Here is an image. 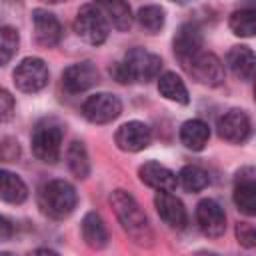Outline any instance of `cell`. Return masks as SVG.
<instances>
[{
	"instance_id": "6da1fadb",
	"label": "cell",
	"mask_w": 256,
	"mask_h": 256,
	"mask_svg": "<svg viewBox=\"0 0 256 256\" xmlns=\"http://www.w3.org/2000/svg\"><path fill=\"white\" fill-rule=\"evenodd\" d=\"M110 204L114 208L116 218L120 220L122 228L126 230V234L140 246H150L154 240L150 222L144 214V210L140 208V204L136 202V198L132 194H128L126 190H114L110 196Z\"/></svg>"
},
{
	"instance_id": "7a4b0ae2",
	"label": "cell",
	"mask_w": 256,
	"mask_h": 256,
	"mask_svg": "<svg viewBox=\"0 0 256 256\" xmlns=\"http://www.w3.org/2000/svg\"><path fill=\"white\" fill-rule=\"evenodd\" d=\"M160 68H162L160 56L144 48H132L124 54L122 60L110 66V74L120 84H134V82H148L156 78Z\"/></svg>"
},
{
	"instance_id": "3957f363",
	"label": "cell",
	"mask_w": 256,
	"mask_h": 256,
	"mask_svg": "<svg viewBox=\"0 0 256 256\" xmlns=\"http://www.w3.org/2000/svg\"><path fill=\"white\" fill-rule=\"evenodd\" d=\"M78 196L70 182L66 180H50L40 186L38 190V206L42 214L52 220L68 218L76 208Z\"/></svg>"
},
{
	"instance_id": "277c9868",
	"label": "cell",
	"mask_w": 256,
	"mask_h": 256,
	"mask_svg": "<svg viewBox=\"0 0 256 256\" xmlns=\"http://www.w3.org/2000/svg\"><path fill=\"white\" fill-rule=\"evenodd\" d=\"M64 128L54 118H44L34 126L32 132V152L38 160L46 164H54L60 158Z\"/></svg>"
},
{
	"instance_id": "5b68a950",
	"label": "cell",
	"mask_w": 256,
	"mask_h": 256,
	"mask_svg": "<svg viewBox=\"0 0 256 256\" xmlns=\"http://www.w3.org/2000/svg\"><path fill=\"white\" fill-rule=\"evenodd\" d=\"M74 32L88 44L98 46L108 38V22L98 4H84L74 20Z\"/></svg>"
},
{
	"instance_id": "8992f818",
	"label": "cell",
	"mask_w": 256,
	"mask_h": 256,
	"mask_svg": "<svg viewBox=\"0 0 256 256\" xmlns=\"http://www.w3.org/2000/svg\"><path fill=\"white\" fill-rule=\"evenodd\" d=\"M14 84L20 92L32 94V92H40L50 78L48 66L42 58H24L12 72Z\"/></svg>"
},
{
	"instance_id": "52a82bcc",
	"label": "cell",
	"mask_w": 256,
	"mask_h": 256,
	"mask_svg": "<svg viewBox=\"0 0 256 256\" xmlns=\"http://www.w3.org/2000/svg\"><path fill=\"white\" fill-rule=\"evenodd\" d=\"M122 112V102L110 92H98L82 104V114L92 124H108Z\"/></svg>"
},
{
	"instance_id": "ba28073f",
	"label": "cell",
	"mask_w": 256,
	"mask_h": 256,
	"mask_svg": "<svg viewBox=\"0 0 256 256\" xmlns=\"http://www.w3.org/2000/svg\"><path fill=\"white\" fill-rule=\"evenodd\" d=\"M184 68L196 82L204 86H220L224 82V64L212 52L196 54L188 64H184Z\"/></svg>"
},
{
	"instance_id": "9c48e42d",
	"label": "cell",
	"mask_w": 256,
	"mask_h": 256,
	"mask_svg": "<svg viewBox=\"0 0 256 256\" xmlns=\"http://www.w3.org/2000/svg\"><path fill=\"white\" fill-rule=\"evenodd\" d=\"M196 222H198V228L202 230V234H206L208 238H218L226 230L224 210L212 198H204V200L198 202V206H196Z\"/></svg>"
},
{
	"instance_id": "30bf717a",
	"label": "cell",
	"mask_w": 256,
	"mask_h": 256,
	"mask_svg": "<svg viewBox=\"0 0 256 256\" xmlns=\"http://www.w3.org/2000/svg\"><path fill=\"white\" fill-rule=\"evenodd\" d=\"M172 46H174V54L176 58L184 64H188L196 54L202 52V30L198 24L194 22H186L178 28L174 40H172Z\"/></svg>"
},
{
	"instance_id": "8fae6325",
	"label": "cell",
	"mask_w": 256,
	"mask_h": 256,
	"mask_svg": "<svg viewBox=\"0 0 256 256\" xmlns=\"http://www.w3.org/2000/svg\"><path fill=\"white\" fill-rule=\"evenodd\" d=\"M114 140H116V146L124 152H140L150 144L152 130L148 124L140 120H130L116 130Z\"/></svg>"
},
{
	"instance_id": "7c38bea8",
	"label": "cell",
	"mask_w": 256,
	"mask_h": 256,
	"mask_svg": "<svg viewBox=\"0 0 256 256\" xmlns=\"http://www.w3.org/2000/svg\"><path fill=\"white\" fill-rule=\"evenodd\" d=\"M234 204L246 216H256V168H244L236 174Z\"/></svg>"
},
{
	"instance_id": "4fadbf2b",
	"label": "cell",
	"mask_w": 256,
	"mask_h": 256,
	"mask_svg": "<svg viewBox=\"0 0 256 256\" xmlns=\"http://www.w3.org/2000/svg\"><path fill=\"white\" fill-rule=\"evenodd\" d=\"M216 128H218V136L226 142H232V144H240L250 136V120L238 108H232V110L224 112L218 118Z\"/></svg>"
},
{
	"instance_id": "5bb4252c",
	"label": "cell",
	"mask_w": 256,
	"mask_h": 256,
	"mask_svg": "<svg viewBox=\"0 0 256 256\" xmlns=\"http://www.w3.org/2000/svg\"><path fill=\"white\" fill-rule=\"evenodd\" d=\"M154 206H156L158 216L164 220V224H168L174 230L186 228L188 214H186V208H184L180 198H176L170 192H158L154 196Z\"/></svg>"
},
{
	"instance_id": "9a60e30c",
	"label": "cell",
	"mask_w": 256,
	"mask_h": 256,
	"mask_svg": "<svg viewBox=\"0 0 256 256\" xmlns=\"http://www.w3.org/2000/svg\"><path fill=\"white\" fill-rule=\"evenodd\" d=\"M32 22H34V36H36V42L44 48H52L60 42L62 38V24L60 20L48 12V10H42V8H36L32 12Z\"/></svg>"
},
{
	"instance_id": "2e32d148",
	"label": "cell",
	"mask_w": 256,
	"mask_h": 256,
	"mask_svg": "<svg viewBox=\"0 0 256 256\" xmlns=\"http://www.w3.org/2000/svg\"><path fill=\"white\" fill-rule=\"evenodd\" d=\"M98 82V70L92 62H76L72 66H68L62 74V86L70 92V94H78L84 92L88 88H92Z\"/></svg>"
},
{
	"instance_id": "e0dca14e",
	"label": "cell",
	"mask_w": 256,
	"mask_h": 256,
	"mask_svg": "<svg viewBox=\"0 0 256 256\" xmlns=\"http://www.w3.org/2000/svg\"><path fill=\"white\" fill-rule=\"evenodd\" d=\"M138 174H140V180L146 186H150V188H154L158 192H172L178 186L176 174L172 170H168L166 166L158 164V162H146V164H142L140 170H138Z\"/></svg>"
},
{
	"instance_id": "ac0fdd59",
	"label": "cell",
	"mask_w": 256,
	"mask_h": 256,
	"mask_svg": "<svg viewBox=\"0 0 256 256\" xmlns=\"http://www.w3.org/2000/svg\"><path fill=\"white\" fill-rule=\"evenodd\" d=\"M226 64L238 80H252L256 76V54L248 46H232L226 54Z\"/></svg>"
},
{
	"instance_id": "d6986e66",
	"label": "cell",
	"mask_w": 256,
	"mask_h": 256,
	"mask_svg": "<svg viewBox=\"0 0 256 256\" xmlns=\"http://www.w3.org/2000/svg\"><path fill=\"white\" fill-rule=\"evenodd\" d=\"M82 238L94 250H102L108 244V230H106V224L100 218V214L88 212L84 216V220H82Z\"/></svg>"
},
{
	"instance_id": "ffe728a7",
	"label": "cell",
	"mask_w": 256,
	"mask_h": 256,
	"mask_svg": "<svg viewBox=\"0 0 256 256\" xmlns=\"http://www.w3.org/2000/svg\"><path fill=\"white\" fill-rule=\"evenodd\" d=\"M28 198V186L24 180L10 172V170H0V200L8 204H22Z\"/></svg>"
},
{
	"instance_id": "44dd1931",
	"label": "cell",
	"mask_w": 256,
	"mask_h": 256,
	"mask_svg": "<svg viewBox=\"0 0 256 256\" xmlns=\"http://www.w3.org/2000/svg\"><path fill=\"white\" fill-rule=\"evenodd\" d=\"M208 138H210V128L206 122L198 120V118H192V120H186L180 128V140L186 148L198 152L202 150L206 144H208Z\"/></svg>"
},
{
	"instance_id": "7402d4cb",
	"label": "cell",
	"mask_w": 256,
	"mask_h": 256,
	"mask_svg": "<svg viewBox=\"0 0 256 256\" xmlns=\"http://www.w3.org/2000/svg\"><path fill=\"white\" fill-rule=\"evenodd\" d=\"M158 90L164 98H168L172 102H178V104H188L190 102V96H188V90H186L182 78L176 76L174 72H164L160 76Z\"/></svg>"
},
{
	"instance_id": "603a6c76",
	"label": "cell",
	"mask_w": 256,
	"mask_h": 256,
	"mask_svg": "<svg viewBox=\"0 0 256 256\" xmlns=\"http://www.w3.org/2000/svg\"><path fill=\"white\" fill-rule=\"evenodd\" d=\"M106 22H110L116 30H128L132 26V10L126 2H104L98 4Z\"/></svg>"
},
{
	"instance_id": "cb8c5ba5",
	"label": "cell",
	"mask_w": 256,
	"mask_h": 256,
	"mask_svg": "<svg viewBox=\"0 0 256 256\" xmlns=\"http://www.w3.org/2000/svg\"><path fill=\"white\" fill-rule=\"evenodd\" d=\"M230 30L236 36H254L256 34V6H244L230 16Z\"/></svg>"
},
{
	"instance_id": "d4e9b609",
	"label": "cell",
	"mask_w": 256,
	"mask_h": 256,
	"mask_svg": "<svg viewBox=\"0 0 256 256\" xmlns=\"http://www.w3.org/2000/svg\"><path fill=\"white\" fill-rule=\"evenodd\" d=\"M66 158H68L70 172H72L76 178H88V174H90V160H88L86 146H84L82 142L74 140V142L68 146Z\"/></svg>"
},
{
	"instance_id": "484cf974",
	"label": "cell",
	"mask_w": 256,
	"mask_h": 256,
	"mask_svg": "<svg viewBox=\"0 0 256 256\" xmlns=\"http://www.w3.org/2000/svg\"><path fill=\"white\" fill-rule=\"evenodd\" d=\"M178 184L186 192H200L210 184L208 172L202 170L200 166H184L178 174Z\"/></svg>"
},
{
	"instance_id": "4316f807",
	"label": "cell",
	"mask_w": 256,
	"mask_h": 256,
	"mask_svg": "<svg viewBox=\"0 0 256 256\" xmlns=\"http://www.w3.org/2000/svg\"><path fill=\"white\" fill-rule=\"evenodd\" d=\"M138 24L142 30H146L148 34H156L164 28V10L160 6H142L138 10Z\"/></svg>"
},
{
	"instance_id": "83f0119b",
	"label": "cell",
	"mask_w": 256,
	"mask_h": 256,
	"mask_svg": "<svg viewBox=\"0 0 256 256\" xmlns=\"http://www.w3.org/2000/svg\"><path fill=\"white\" fill-rule=\"evenodd\" d=\"M18 44H20L18 32L10 26L0 24V66L8 64L14 58V54L18 52Z\"/></svg>"
},
{
	"instance_id": "f1b7e54d",
	"label": "cell",
	"mask_w": 256,
	"mask_h": 256,
	"mask_svg": "<svg viewBox=\"0 0 256 256\" xmlns=\"http://www.w3.org/2000/svg\"><path fill=\"white\" fill-rule=\"evenodd\" d=\"M236 240L244 248H256V226L250 222L236 224Z\"/></svg>"
},
{
	"instance_id": "f546056e",
	"label": "cell",
	"mask_w": 256,
	"mask_h": 256,
	"mask_svg": "<svg viewBox=\"0 0 256 256\" xmlns=\"http://www.w3.org/2000/svg\"><path fill=\"white\" fill-rule=\"evenodd\" d=\"M20 156V146L12 138H2L0 140V160L2 162H16Z\"/></svg>"
},
{
	"instance_id": "4dcf8cb0",
	"label": "cell",
	"mask_w": 256,
	"mask_h": 256,
	"mask_svg": "<svg viewBox=\"0 0 256 256\" xmlns=\"http://www.w3.org/2000/svg\"><path fill=\"white\" fill-rule=\"evenodd\" d=\"M14 96L8 90L0 88V122H8L14 116Z\"/></svg>"
},
{
	"instance_id": "1f68e13d",
	"label": "cell",
	"mask_w": 256,
	"mask_h": 256,
	"mask_svg": "<svg viewBox=\"0 0 256 256\" xmlns=\"http://www.w3.org/2000/svg\"><path fill=\"white\" fill-rule=\"evenodd\" d=\"M12 236H14V224H12L8 218L0 216V242L10 240Z\"/></svg>"
},
{
	"instance_id": "d6a6232c",
	"label": "cell",
	"mask_w": 256,
	"mask_h": 256,
	"mask_svg": "<svg viewBox=\"0 0 256 256\" xmlns=\"http://www.w3.org/2000/svg\"><path fill=\"white\" fill-rule=\"evenodd\" d=\"M28 256H60V254L50 250V248H38V250H32Z\"/></svg>"
},
{
	"instance_id": "836d02e7",
	"label": "cell",
	"mask_w": 256,
	"mask_h": 256,
	"mask_svg": "<svg viewBox=\"0 0 256 256\" xmlns=\"http://www.w3.org/2000/svg\"><path fill=\"white\" fill-rule=\"evenodd\" d=\"M196 256H218V254H214V252H198Z\"/></svg>"
},
{
	"instance_id": "e575fe53",
	"label": "cell",
	"mask_w": 256,
	"mask_h": 256,
	"mask_svg": "<svg viewBox=\"0 0 256 256\" xmlns=\"http://www.w3.org/2000/svg\"><path fill=\"white\" fill-rule=\"evenodd\" d=\"M0 256H12V254H8V252H2V254H0Z\"/></svg>"
},
{
	"instance_id": "d590c367",
	"label": "cell",
	"mask_w": 256,
	"mask_h": 256,
	"mask_svg": "<svg viewBox=\"0 0 256 256\" xmlns=\"http://www.w3.org/2000/svg\"><path fill=\"white\" fill-rule=\"evenodd\" d=\"M254 100H256V84H254Z\"/></svg>"
}]
</instances>
